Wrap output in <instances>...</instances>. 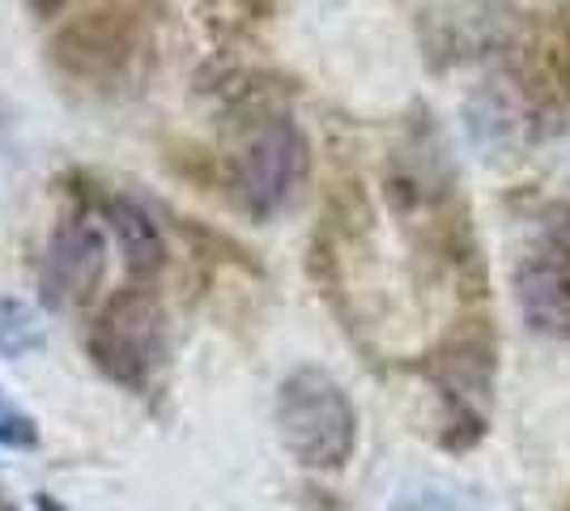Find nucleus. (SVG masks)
I'll use <instances>...</instances> for the list:
<instances>
[{
    "label": "nucleus",
    "mask_w": 570,
    "mask_h": 511,
    "mask_svg": "<svg viewBox=\"0 0 570 511\" xmlns=\"http://www.w3.org/2000/svg\"><path fill=\"white\" fill-rule=\"evenodd\" d=\"M282 448L311 473L345 469L357 448V410L324 366H298L277 389Z\"/></svg>",
    "instance_id": "obj_1"
},
{
    "label": "nucleus",
    "mask_w": 570,
    "mask_h": 511,
    "mask_svg": "<svg viewBox=\"0 0 570 511\" xmlns=\"http://www.w3.org/2000/svg\"><path fill=\"white\" fill-rule=\"evenodd\" d=\"M95 366L128 392H149L170 363V324L149 286L119 291L86 333Z\"/></svg>",
    "instance_id": "obj_2"
},
{
    "label": "nucleus",
    "mask_w": 570,
    "mask_h": 511,
    "mask_svg": "<svg viewBox=\"0 0 570 511\" xmlns=\"http://www.w3.org/2000/svg\"><path fill=\"white\" fill-rule=\"evenodd\" d=\"M307 175V141L289 116H268L252 128V137L235 154L230 193L238 209L252 218H273L294 200Z\"/></svg>",
    "instance_id": "obj_3"
},
{
    "label": "nucleus",
    "mask_w": 570,
    "mask_h": 511,
    "mask_svg": "<svg viewBox=\"0 0 570 511\" xmlns=\"http://www.w3.org/2000/svg\"><path fill=\"white\" fill-rule=\"evenodd\" d=\"M107 273V239L90 218H69L51 230L39 261V303L48 312L86 307Z\"/></svg>",
    "instance_id": "obj_4"
},
{
    "label": "nucleus",
    "mask_w": 570,
    "mask_h": 511,
    "mask_svg": "<svg viewBox=\"0 0 570 511\" xmlns=\"http://www.w3.org/2000/svg\"><path fill=\"white\" fill-rule=\"evenodd\" d=\"M434 384L443 389V401L452 405L455 422L473 426L476 435L490 422L494 401V354L481 337H455L434 358Z\"/></svg>",
    "instance_id": "obj_5"
},
{
    "label": "nucleus",
    "mask_w": 570,
    "mask_h": 511,
    "mask_svg": "<svg viewBox=\"0 0 570 511\" xmlns=\"http://www.w3.org/2000/svg\"><path fill=\"white\" fill-rule=\"evenodd\" d=\"M515 307L523 324L541 337L567 341L570 337V265L553 252L523 261L515 273Z\"/></svg>",
    "instance_id": "obj_6"
},
{
    "label": "nucleus",
    "mask_w": 570,
    "mask_h": 511,
    "mask_svg": "<svg viewBox=\"0 0 570 511\" xmlns=\"http://www.w3.org/2000/svg\"><path fill=\"white\" fill-rule=\"evenodd\" d=\"M102 214H107L111 230H116L124 265H128L132 277H154L158 268L167 265V239H163L158 222H154V214L145 205L128 200V196H111L102 205Z\"/></svg>",
    "instance_id": "obj_7"
},
{
    "label": "nucleus",
    "mask_w": 570,
    "mask_h": 511,
    "mask_svg": "<svg viewBox=\"0 0 570 511\" xmlns=\"http://www.w3.org/2000/svg\"><path fill=\"white\" fill-rule=\"evenodd\" d=\"M128 51V35L111 22V13H95L86 22L69 26L60 39H56V60L69 65L72 73H98V69H111L124 60Z\"/></svg>",
    "instance_id": "obj_8"
},
{
    "label": "nucleus",
    "mask_w": 570,
    "mask_h": 511,
    "mask_svg": "<svg viewBox=\"0 0 570 511\" xmlns=\"http://www.w3.org/2000/svg\"><path fill=\"white\" fill-rule=\"evenodd\" d=\"M43 345V328L22 298H0V358H26Z\"/></svg>",
    "instance_id": "obj_9"
},
{
    "label": "nucleus",
    "mask_w": 570,
    "mask_h": 511,
    "mask_svg": "<svg viewBox=\"0 0 570 511\" xmlns=\"http://www.w3.org/2000/svg\"><path fill=\"white\" fill-rule=\"evenodd\" d=\"M0 448H13V452L39 448V422L26 414L18 401H9L4 392H0Z\"/></svg>",
    "instance_id": "obj_10"
},
{
    "label": "nucleus",
    "mask_w": 570,
    "mask_h": 511,
    "mask_svg": "<svg viewBox=\"0 0 570 511\" xmlns=\"http://www.w3.org/2000/svg\"><path fill=\"white\" fill-rule=\"evenodd\" d=\"M549 247H553L558 261H567L570 265V209H562V218L549 226Z\"/></svg>",
    "instance_id": "obj_11"
},
{
    "label": "nucleus",
    "mask_w": 570,
    "mask_h": 511,
    "mask_svg": "<svg viewBox=\"0 0 570 511\" xmlns=\"http://www.w3.org/2000/svg\"><path fill=\"white\" fill-rule=\"evenodd\" d=\"M60 4H65V0H30V9H35L39 18H51V13H60Z\"/></svg>",
    "instance_id": "obj_12"
},
{
    "label": "nucleus",
    "mask_w": 570,
    "mask_h": 511,
    "mask_svg": "<svg viewBox=\"0 0 570 511\" xmlns=\"http://www.w3.org/2000/svg\"><path fill=\"white\" fill-rule=\"evenodd\" d=\"M35 508H39V511H69L60 499H51V494H35Z\"/></svg>",
    "instance_id": "obj_13"
}]
</instances>
